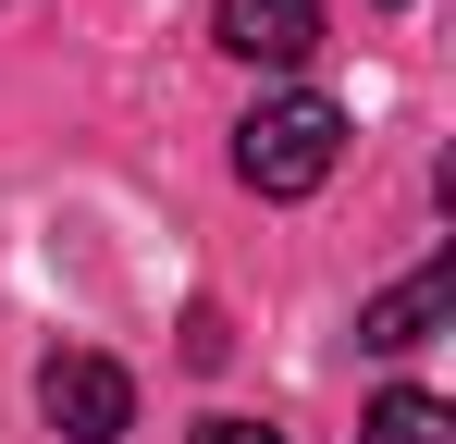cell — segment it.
Listing matches in <instances>:
<instances>
[{
    "label": "cell",
    "instance_id": "277c9868",
    "mask_svg": "<svg viewBox=\"0 0 456 444\" xmlns=\"http://www.w3.org/2000/svg\"><path fill=\"white\" fill-rule=\"evenodd\" d=\"M210 37H223L234 62H259V74H297L321 50V0H223Z\"/></svg>",
    "mask_w": 456,
    "mask_h": 444
},
{
    "label": "cell",
    "instance_id": "7a4b0ae2",
    "mask_svg": "<svg viewBox=\"0 0 456 444\" xmlns=\"http://www.w3.org/2000/svg\"><path fill=\"white\" fill-rule=\"evenodd\" d=\"M37 407H50L62 444H124V432H136V382L99 358V346H62V358L37 370Z\"/></svg>",
    "mask_w": 456,
    "mask_h": 444
},
{
    "label": "cell",
    "instance_id": "6da1fadb",
    "mask_svg": "<svg viewBox=\"0 0 456 444\" xmlns=\"http://www.w3.org/2000/svg\"><path fill=\"white\" fill-rule=\"evenodd\" d=\"M333 160H346V111H333L321 86H284V99H259V111L234 124V173H247L259 198L333 185Z\"/></svg>",
    "mask_w": 456,
    "mask_h": 444
},
{
    "label": "cell",
    "instance_id": "3957f363",
    "mask_svg": "<svg viewBox=\"0 0 456 444\" xmlns=\"http://www.w3.org/2000/svg\"><path fill=\"white\" fill-rule=\"evenodd\" d=\"M444 321H456V259H419L407 284H382L370 308H358V346H370V358H407V346H432Z\"/></svg>",
    "mask_w": 456,
    "mask_h": 444
},
{
    "label": "cell",
    "instance_id": "8992f818",
    "mask_svg": "<svg viewBox=\"0 0 456 444\" xmlns=\"http://www.w3.org/2000/svg\"><path fill=\"white\" fill-rule=\"evenodd\" d=\"M198 444H284V432H259V420H210Z\"/></svg>",
    "mask_w": 456,
    "mask_h": 444
},
{
    "label": "cell",
    "instance_id": "5b68a950",
    "mask_svg": "<svg viewBox=\"0 0 456 444\" xmlns=\"http://www.w3.org/2000/svg\"><path fill=\"white\" fill-rule=\"evenodd\" d=\"M358 444H456V407H444V395H419V382H395L370 420H358Z\"/></svg>",
    "mask_w": 456,
    "mask_h": 444
}]
</instances>
